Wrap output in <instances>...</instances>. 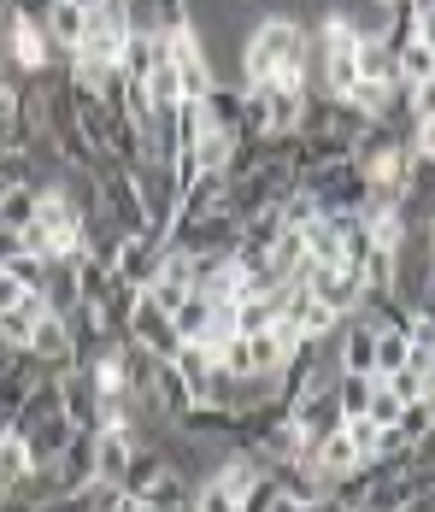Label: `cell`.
<instances>
[{
	"instance_id": "cell-1",
	"label": "cell",
	"mask_w": 435,
	"mask_h": 512,
	"mask_svg": "<svg viewBox=\"0 0 435 512\" xmlns=\"http://www.w3.org/2000/svg\"><path fill=\"white\" fill-rule=\"evenodd\" d=\"M312 71H318V36L283 12H265L242 36V89L312 83Z\"/></svg>"
},
{
	"instance_id": "cell-2",
	"label": "cell",
	"mask_w": 435,
	"mask_h": 512,
	"mask_svg": "<svg viewBox=\"0 0 435 512\" xmlns=\"http://www.w3.org/2000/svg\"><path fill=\"white\" fill-rule=\"evenodd\" d=\"M312 36H318V71H312L318 89H312V95H336V101H347L353 83H359V36L341 24L336 12H324Z\"/></svg>"
},
{
	"instance_id": "cell-3",
	"label": "cell",
	"mask_w": 435,
	"mask_h": 512,
	"mask_svg": "<svg viewBox=\"0 0 435 512\" xmlns=\"http://www.w3.org/2000/svg\"><path fill=\"white\" fill-rule=\"evenodd\" d=\"M300 289H306L318 307H330L336 318H359V307H365V283H359V271L341 265V259H312V265L300 271Z\"/></svg>"
},
{
	"instance_id": "cell-4",
	"label": "cell",
	"mask_w": 435,
	"mask_h": 512,
	"mask_svg": "<svg viewBox=\"0 0 435 512\" xmlns=\"http://www.w3.org/2000/svg\"><path fill=\"white\" fill-rule=\"evenodd\" d=\"M165 53H171V71H177V89H183V101L200 106L212 89H218V71H212V59H206V42L194 36V24H177V30H165Z\"/></svg>"
},
{
	"instance_id": "cell-5",
	"label": "cell",
	"mask_w": 435,
	"mask_h": 512,
	"mask_svg": "<svg viewBox=\"0 0 435 512\" xmlns=\"http://www.w3.org/2000/svg\"><path fill=\"white\" fill-rule=\"evenodd\" d=\"M324 212H359L365 195H371V177H365V165L359 159H336V165H324V171H312V177H300Z\"/></svg>"
},
{
	"instance_id": "cell-6",
	"label": "cell",
	"mask_w": 435,
	"mask_h": 512,
	"mask_svg": "<svg viewBox=\"0 0 435 512\" xmlns=\"http://www.w3.org/2000/svg\"><path fill=\"white\" fill-rule=\"evenodd\" d=\"M130 177H136V189H142L147 224L171 236V218H177V201H183V183H177V171H171L165 159H142V165H130Z\"/></svg>"
},
{
	"instance_id": "cell-7",
	"label": "cell",
	"mask_w": 435,
	"mask_h": 512,
	"mask_svg": "<svg viewBox=\"0 0 435 512\" xmlns=\"http://www.w3.org/2000/svg\"><path fill=\"white\" fill-rule=\"evenodd\" d=\"M124 42H130V24H124V6L118 0H89V30H83V59H100V65H118L124 59Z\"/></svg>"
},
{
	"instance_id": "cell-8",
	"label": "cell",
	"mask_w": 435,
	"mask_h": 512,
	"mask_svg": "<svg viewBox=\"0 0 435 512\" xmlns=\"http://www.w3.org/2000/svg\"><path fill=\"white\" fill-rule=\"evenodd\" d=\"M130 342H142L153 359H177L183 354V342H177V324H171V312L159 307L153 295L142 289V301L130 312Z\"/></svg>"
},
{
	"instance_id": "cell-9",
	"label": "cell",
	"mask_w": 435,
	"mask_h": 512,
	"mask_svg": "<svg viewBox=\"0 0 435 512\" xmlns=\"http://www.w3.org/2000/svg\"><path fill=\"white\" fill-rule=\"evenodd\" d=\"M136 448H142V436L124 430V424L95 430V483L100 489H124V471H130V460H136Z\"/></svg>"
},
{
	"instance_id": "cell-10",
	"label": "cell",
	"mask_w": 435,
	"mask_h": 512,
	"mask_svg": "<svg viewBox=\"0 0 435 512\" xmlns=\"http://www.w3.org/2000/svg\"><path fill=\"white\" fill-rule=\"evenodd\" d=\"M289 418L300 424V430H306V436H312V442L336 436V430H341V418H347V412H341L336 383H330V389H306V395H300V401L289 407Z\"/></svg>"
},
{
	"instance_id": "cell-11",
	"label": "cell",
	"mask_w": 435,
	"mask_h": 512,
	"mask_svg": "<svg viewBox=\"0 0 435 512\" xmlns=\"http://www.w3.org/2000/svg\"><path fill=\"white\" fill-rule=\"evenodd\" d=\"M42 30H48V42L59 59H71V53L83 48V30H89V6L83 0H53L48 18H42Z\"/></svg>"
},
{
	"instance_id": "cell-12",
	"label": "cell",
	"mask_w": 435,
	"mask_h": 512,
	"mask_svg": "<svg viewBox=\"0 0 435 512\" xmlns=\"http://www.w3.org/2000/svg\"><path fill=\"white\" fill-rule=\"evenodd\" d=\"M312 477H318V483H324V489H336L341 477H347V471H359V448H353V436H347V430H336V436H324V442H318V448H312Z\"/></svg>"
},
{
	"instance_id": "cell-13",
	"label": "cell",
	"mask_w": 435,
	"mask_h": 512,
	"mask_svg": "<svg viewBox=\"0 0 435 512\" xmlns=\"http://www.w3.org/2000/svg\"><path fill=\"white\" fill-rule=\"evenodd\" d=\"M236 148H242V130L206 124V112H200V136H194V165H200V171H212V177H224V171L236 165Z\"/></svg>"
},
{
	"instance_id": "cell-14",
	"label": "cell",
	"mask_w": 435,
	"mask_h": 512,
	"mask_svg": "<svg viewBox=\"0 0 435 512\" xmlns=\"http://www.w3.org/2000/svg\"><path fill=\"white\" fill-rule=\"evenodd\" d=\"M30 359H36V365H48V371H65V365H71V359H77V342H71V324H65V318H42V324H36V330H30Z\"/></svg>"
},
{
	"instance_id": "cell-15",
	"label": "cell",
	"mask_w": 435,
	"mask_h": 512,
	"mask_svg": "<svg viewBox=\"0 0 435 512\" xmlns=\"http://www.w3.org/2000/svg\"><path fill=\"white\" fill-rule=\"evenodd\" d=\"M341 371L377 377V330H371L365 318H347V324H341Z\"/></svg>"
},
{
	"instance_id": "cell-16",
	"label": "cell",
	"mask_w": 435,
	"mask_h": 512,
	"mask_svg": "<svg viewBox=\"0 0 435 512\" xmlns=\"http://www.w3.org/2000/svg\"><path fill=\"white\" fill-rule=\"evenodd\" d=\"M24 442H30V454H36V465L59 460L65 448H71V436H77V424L71 418H42V424H30V430H18Z\"/></svg>"
},
{
	"instance_id": "cell-17",
	"label": "cell",
	"mask_w": 435,
	"mask_h": 512,
	"mask_svg": "<svg viewBox=\"0 0 435 512\" xmlns=\"http://www.w3.org/2000/svg\"><path fill=\"white\" fill-rule=\"evenodd\" d=\"M177 371H183V383H189V401H212V383H218V354H206V348H183V354L171 359Z\"/></svg>"
},
{
	"instance_id": "cell-18",
	"label": "cell",
	"mask_w": 435,
	"mask_h": 512,
	"mask_svg": "<svg viewBox=\"0 0 435 512\" xmlns=\"http://www.w3.org/2000/svg\"><path fill=\"white\" fill-rule=\"evenodd\" d=\"M359 83H400V59L388 36H359Z\"/></svg>"
},
{
	"instance_id": "cell-19",
	"label": "cell",
	"mask_w": 435,
	"mask_h": 512,
	"mask_svg": "<svg viewBox=\"0 0 435 512\" xmlns=\"http://www.w3.org/2000/svg\"><path fill=\"white\" fill-rule=\"evenodd\" d=\"M159 65H165V36H130V42H124V59H118V71H124L130 83H147Z\"/></svg>"
},
{
	"instance_id": "cell-20",
	"label": "cell",
	"mask_w": 435,
	"mask_h": 512,
	"mask_svg": "<svg viewBox=\"0 0 435 512\" xmlns=\"http://www.w3.org/2000/svg\"><path fill=\"white\" fill-rule=\"evenodd\" d=\"M36 471V454H30V442L18 436V430H6L0 436V495H12L24 477Z\"/></svg>"
},
{
	"instance_id": "cell-21",
	"label": "cell",
	"mask_w": 435,
	"mask_h": 512,
	"mask_svg": "<svg viewBox=\"0 0 435 512\" xmlns=\"http://www.w3.org/2000/svg\"><path fill=\"white\" fill-rule=\"evenodd\" d=\"M42 301L53 318H71L83 307V289H77V265H48V283H42Z\"/></svg>"
},
{
	"instance_id": "cell-22",
	"label": "cell",
	"mask_w": 435,
	"mask_h": 512,
	"mask_svg": "<svg viewBox=\"0 0 435 512\" xmlns=\"http://www.w3.org/2000/svg\"><path fill=\"white\" fill-rule=\"evenodd\" d=\"M394 277H400V248H371L365 265H359V283H365V295H394Z\"/></svg>"
},
{
	"instance_id": "cell-23",
	"label": "cell",
	"mask_w": 435,
	"mask_h": 512,
	"mask_svg": "<svg viewBox=\"0 0 435 512\" xmlns=\"http://www.w3.org/2000/svg\"><path fill=\"white\" fill-rule=\"evenodd\" d=\"M289 289V283H283ZM283 289L277 295H247V301H236V336H259V330H271L277 318H283Z\"/></svg>"
},
{
	"instance_id": "cell-24",
	"label": "cell",
	"mask_w": 435,
	"mask_h": 512,
	"mask_svg": "<svg viewBox=\"0 0 435 512\" xmlns=\"http://www.w3.org/2000/svg\"><path fill=\"white\" fill-rule=\"evenodd\" d=\"M242 106H247V95H242V83H218L206 101H200V112H206V124H224V130H242Z\"/></svg>"
},
{
	"instance_id": "cell-25",
	"label": "cell",
	"mask_w": 435,
	"mask_h": 512,
	"mask_svg": "<svg viewBox=\"0 0 435 512\" xmlns=\"http://www.w3.org/2000/svg\"><path fill=\"white\" fill-rule=\"evenodd\" d=\"M412 342H418L412 330H377V377H394L412 354Z\"/></svg>"
},
{
	"instance_id": "cell-26",
	"label": "cell",
	"mask_w": 435,
	"mask_h": 512,
	"mask_svg": "<svg viewBox=\"0 0 435 512\" xmlns=\"http://www.w3.org/2000/svg\"><path fill=\"white\" fill-rule=\"evenodd\" d=\"M336 395H341V412H347V418H365V407H371V395H377V377L341 371V377H336Z\"/></svg>"
},
{
	"instance_id": "cell-27",
	"label": "cell",
	"mask_w": 435,
	"mask_h": 512,
	"mask_svg": "<svg viewBox=\"0 0 435 512\" xmlns=\"http://www.w3.org/2000/svg\"><path fill=\"white\" fill-rule=\"evenodd\" d=\"M394 59H400V83H406V89H418V83L435 77V48H424V42H406Z\"/></svg>"
},
{
	"instance_id": "cell-28",
	"label": "cell",
	"mask_w": 435,
	"mask_h": 512,
	"mask_svg": "<svg viewBox=\"0 0 435 512\" xmlns=\"http://www.w3.org/2000/svg\"><path fill=\"white\" fill-rule=\"evenodd\" d=\"M0 271H6L24 295H42V283H48V259H42V254H12Z\"/></svg>"
},
{
	"instance_id": "cell-29",
	"label": "cell",
	"mask_w": 435,
	"mask_h": 512,
	"mask_svg": "<svg viewBox=\"0 0 435 512\" xmlns=\"http://www.w3.org/2000/svg\"><path fill=\"white\" fill-rule=\"evenodd\" d=\"M36 201H42V189H0V224L6 230H24L36 218Z\"/></svg>"
},
{
	"instance_id": "cell-30",
	"label": "cell",
	"mask_w": 435,
	"mask_h": 512,
	"mask_svg": "<svg viewBox=\"0 0 435 512\" xmlns=\"http://www.w3.org/2000/svg\"><path fill=\"white\" fill-rule=\"evenodd\" d=\"M365 418H371V424H383V430H394V424L406 418V401H400V395L388 389L383 377H377V395H371V407H365Z\"/></svg>"
},
{
	"instance_id": "cell-31",
	"label": "cell",
	"mask_w": 435,
	"mask_h": 512,
	"mask_svg": "<svg viewBox=\"0 0 435 512\" xmlns=\"http://www.w3.org/2000/svg\"><path fill=\"white\" fill-rule=\"evenodd\" d=\"M24 130V106H18V83H0V148L18 142Z\"/></svg>"
},
{
	"instance_id": "cell-32",
	"label": "cell",
	"mask_w": 435,
	"mask_h": 512,
	"mask_svg": "<svg viewBox=\"0 0 435 512\" xmlns=\"http://www.w3.org/2000/svg\"><path fill=\"white\" fill-rule=\"evenodd\" d=\"M341 430L353 436V448H359V460H377V442H383V424H371V418H341Z\"/></svg>"
},
{
	"instance_id": "cell-33",
	"label": "cell",
	"mask_w": 435,
	"mask_h": 512,
	"mask_svg": "<svg viewBox=\"0 0 435 512\" xmlns=\"http://www.w3.org/2000/svg\"><path fill=\"white\" fill-rule=\"evenodd\" d=\"M394 430H400V436H406V442L418 448V442H424V436L435 430V418H430V407H424V401H412V407H406V418H400Z\"/></svg>"
},
{
	"instance_id": "cell-34",
	"label": "cell",
	"mask_w": 435,
	"mask_h": 512,
	"mask_svg": "<svg viewBox=\"0 0 435 512\" xmlns=\"http://www.w3.org/2000/svg\"><path fill=\"white\" fill-rule=\"evenodd\" d=\"M406 471H412L424 489H435V430L424 436V442H418V448H412V465H406Z\"/></svg>"
},
{
	"instance_id": "cell-35",
	"label": "cell",
	"mask_w": 435,
	"mask_h": 512,
	"mask_svg": "<svg viewBox=\"0 0 435 512\" xmlns=\"http://www.w3.org/2000/svg\"><path fill=\"white\" fill-rule=\"evenodd\" d=\"M383 383L400 395V401H406V407H412V401H424V377H418V371H406V365H400L394 377H383Z\"/></svg>"
},
{
	"instance_id": "cell-36",
	"label": "cell",
	"mask_w": 435,
	"mask_h": 512,
	"mask_svg": "<svg viewBox=\"0 0 435 512\" xmlns=\"http://www.w3.org/2000/svg\"><path fill=\"white\" fill-rule=\"evenodd\" d=\"M406 112H412V124H430V118H435V77H430V83H418V89H412V101H406Z\"/></svg>"
},
{
	"instance_id": "cell-37",
	"label": "cell",
	"mask_w": 435,
	"mask_h": 512,
	"mask_svg": "<svg viewBox=\"0 0 435 512\" xmlns=\"http://www.w3.org/2000/svg\"><path fill=\"white\" fill-rule=\"evenodd\" d=\"M194 512H236V501H230L218 483H200V489H194Z\"/></svg>"
},
{
	"instance_id": "cell-38",
	"label": "cell",
	"mask_w": 435,
	"mask_h": 512,
	"mask_svg": "<svg viewBox=\"0 0 435 512\" xmlns=\"http://www.w3.org/2000/svg\"><path fill=\"white\" fill-rule=\"evenodd\" d=\"M412 42L435 48V0H418V30H412Z\"/></svg>"
},
{
	"instance_id": "cell-39",
	"label": "cell",
	"mask_w": 435,
	"mask_h": 512,
	"mask_svg": "<svg viewBox=\"0 0 435 512\" xmlns=\"http://www.w3.org/2000/svg\"><path fill=\"white\" fill-rule=\"evenodd\" d=\"M18 301H24V289H18V283H12V277L0 271V312H12Z\"/></svg>"
},
{
	"instance_id": "cell-40",
	"label": "cell",
	"mask_w": 435,
	"mask_h": 512,
	"mask_svg": "<svg viewBox=\"0 0 435 512\" xmlns=\"http://www.w3.org/2000/svg\"><path fill=\"white\" fill-rule=\"evenodd\" d=\"M12 254H24V236H18V230H6V224H0V265H6V259Z\"/></svg>"
},
{
	"instance_id": "cell-41",
	"label": "cell",
	"mask_w": 435,
	"mask_h": 512,
	"mask_svg": "<svg viewBox=\"0 0 435 512\" xmlns=\"http://www.w3.org/2000/svg\"><path fill=\"white\" fill-rule=\"evenodd\" d=\"M418 307H435V271H430V283H424V301Z\"/></svg>"
},
{
	"instance_id": "cell-42",
	"label": "cell",
	"mask_w": 435,
	"mask_h": 512,
	"mask_svg": "<svg viewBox=\"0 0 435 512\" xmlns=\"http://www.w3.org/2000/svg\"><path fill=\"white\" fill-rule=\"evenodd\" d=\"M271 512H312V507H294V501H277Z\"/></svg>"
},
{
	"instance_id": "cell-43",
	"label": "cell",
	"mask_w": 435,
	"mask_h": 512,
	"mask_svg": "<svg viewBox=\"0 0 435 512\" xmlns=\"http://www.w3.org/2000/svg\"><path fill=\"white\" fill-rule=\"evenodd\" d=\"M424 407H430V418H435V383H430V389H424Z\"/></svg>"
},
{
	"instance_id": "cell-44",
	"label": "cell",
	"mask_w": 435,
	"mask_h": 512,
	"mask_svg": "<svg viewBox=\"0 0 435 512\" xmlns=\"http://www.w3.org/2000/svg\"><path fill=\"white\" fill-rule=\"evenodd\" d=\"M383 6H388V12H394V6H400V0H383Z\"/></svg>"
},
{
	"instance_id": "cell-45",
	"label": "cell",
	"mask_w": 435,
	"mask_h": 512,
	"mask_svg": "<svg viewBox=\"0 0 435 512\" xmlns=\"http://www.w3.org/2000/svg\"><path fill=\"white\" fill-rule=\"evenodd\" d=\"M353 512H377V507H353Z\"/></svg>"
}]
</instances>
